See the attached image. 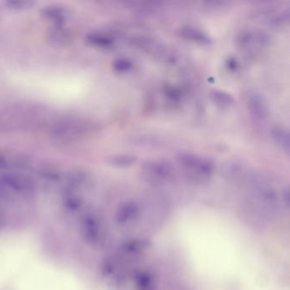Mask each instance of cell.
<instances>
[{
	"mask_svg": "<svg viewBox=\"0 0 290 290\" xmlns=\"http://www.w3.org/2000/svg\"><path fill=\"white\" fill-rule=\"evenodd\" d=\"M180 163L192 174L195 182H204L214 171V165L207 159H200L193 154H182L179 157Z\"/></svg>",
	"mask_w": 290,
	"mask_h": 290,
	"instance_id": "6da1fadb",
	"label": "cell"
},
{
	"mask_svg": "<svg viewBox=\"0 0 290 290\" xmlns=\"http://www.w3.org/2000/svg\"><path fill=\"white\" fill-rule=\"evenodd\" d=\"M82 233L90 245L99 247L106 243V232L103 222L95 215H88L82 222Z\"/></svg>",
	"mask_w": 290,
	"mask_h": 290,
	"instance_id": "7a4b0ae2",
	"label": "cell"
},
{
	"mask_svg": "<svg viewBox=\"0 0 290 290\" xmlns=\"http://www.w3.org/2000/svg\"><path fill=\"white\" fill-rule=\"evenodd\" d=\"M141 215L139 204L135 201H127L120 205L117 209L115 221L121 227H131L139 221Z\"/></svg>",
	"mask_w": 290,
	"mask_h": 290,
	"instance_id": "3957f363",
	"label": "cell"
},
{
	"mask_svg": "<svg viewBox=\"0 0 290 290\" xmlns=\"http://www.w3.org/2000/svg\"><path fill=\"white\" fill-rule=\"evenodd\" d=\"M143 175L146 181L149 183L163 184L171 178V170L163 163H153L147 165Z\"/></svg>",
	"mask_w": 290,
	"mask_h": 290,
	"instance_id": "277c9868",
	"label": "cell"
},
{
	"mask_svg": "<svg viewBox=\"0 0 290 290\" xmlns=\"http://www.w3.org/2000/svg\"><path fill=\"white\" fill-rule=\"evenodd\" d=\"M4 186L17 193H28L33 190V183L25 176L10 174L2 177Z\"/></svg>",
	"mask_w": 290,
	"mask_h": 290,
	"instance_id": "5b68a950",
	"label": "cell"
},
{
	"mask_svg": "<svg viewBox=\"0 0 290 290\" xmlns=\"http://www.w3.org/2000/svg\"><path fill=\"white\" fill-rule=\"evenodd\" d=\"M150 247V242L143 238H133L128 240L122 245V251L128 256H139L144 254Z\"/></svg>",
	"mask_w": 290,
	"mask_h": 290,
	"instance_id": "8992f818",
	"label": "cell"
},
{
	"mask_svg": "<svg viewBox=\"0 0 290 290\" xmlns=\"http://www.w3.org/2000/svg\"><path fill=\"white\" fill-rule=\"evenodd\" d=\"M248 109L253 117L256 119H265L267 117L268 111L265 102L259 95H251L248 100Z\"/></svg>",
	"mask_w": 290,
	"mask_h": 290,
	"instance_id": "52a82bcc",
	"label": "cell"
},
{
	"mask_svg": "<svg viewBox=\"0 0 290 290\" xmlns=\"http://www.w3.org/2000/svg\"><path fill=\"white\" fill-rule=\"evenodd\" d=\"M271 137L274 141L286 151L289 150V134L288 132L279 126L271 128Z\"/></svg>",
	"mask_w": 290,
	"mask_h": 290,
	"instance_id": "ba28073f",
	"label": "cell"
},
{
	"mask_svg": "<svg viewBox=\"0 0 290 290\" xmlns=\"http://www.w3.org/2000/svg\"><path fill=\"white\" fill-rule=\"evenodd\" d=\"M181 34L185 39L193 40L196 42L201 43V44H209L210 42L209 37L197 28H191V27L182 28Z\"/></svg>",
	"mask_w": 290,
	"mask_h": 290,
	"instance_id": "9c48e42d",
	"label": "cell"
},
{
	"mask_svg": "<svg viewBox=\"0 0 290 290\" xmlns=\"http://www.w3.org/2000/svg\"><path fill=\"white\" fill-rule=\"evenodd\" d=\"M136 162V158L132 155H115L108 159L109 165L116 168L130 167Z\"/></svg>",
	"mask_w": 290,
	"mask_h": 290,
	"instance_id": "30bf717a",
	"label": "cell"
},
{
	"mask_svg": "<svg viewBox=\"0 0 290 290\" xmlns=\"http://www.w3.org/2000/svg\"><path fill=\"white\" fill-rule=\"evenodd\" d=\"M43 13L48 19L53 21L55 23H60L64 21L67 16L64 9L59 7H48L43 11Z\"/></svg>",
	"mask_w": 290,
	"mask_h": 290,
	"instance_id": "8fae6325",
	"label": "cell"
},
{
	"mask_svg": "<svg viewBox=\"0 0 290 290\" xmlns=\"http://www.w3.org/2000/svg\"><path fill=\"white\" fill-rule=\"evenodd\" d=\"M211 98L215 103L221 106H229L234 103V99L232 95L220 90L211 92Z\"/></svg>",
	"mask_w": 290,
	"mask_h": 290,
	"instance_id": "7c38bea8",
	"label": "cell"
},
{
	"mask_svg": "<svg viewBox=\"0 0 290 290\" xmlns=\"http://www.w3.org/2000/svg\"><path fill=\"white\" fill-rule=\"evenodd\" d=\"M87 39L90 44L100 47H108L112 43V39L102 34H89Z\"/></svg>",
	"mask_w": 290,
	"mask_h": 290,
	"instance_id": "4fadbf2b",
	"label": "cell"
},
{
	"mask_svg": "<svg viewBox=\"0 0 290 290\" xmlns=\"http://www.w3.org/2000/svg\"><path fill=\"white\" fill-rule=\"evenodd\" d=\"M136 282L142 289H150L154 284L151 276L147 273L139 274L137 277Z\"/></svg>",
	"mask_w": 290,
	"mask_h": 290,
	"instance_id": "5bb4252c",
	"label": "cell"
},
{
	"mask_svg": "<svg viewBox=\"0 0 290 290\" xmlns=\"http://www.w3.org/2000/svg\"><path fill=\"white\" fill-rule=\"evenodd\" d=\"M113 67L118 73H125L131 68L132 63L127 59H118L115 61Z\"/></svg>",
	"mask_w": 290,
	"mask_h": 290,
	"instance_id": "9a60e30c",
	"label": "cell"
},
{
	"mask_svg": "<svg viewBox=\"0 0 290 290\" xmlns=\"http://www.w3.org/2000/svg\"><path fill=\"white\" fill-rule=\"evenodd\" d=\"M31 2H28V1H9L7 2V6L9 8L14 9V10H23V9H27L29 6H31Z\"/></svg>",
	"mask_w": 290,
	"mask_h": 290,
	"instance_id": "2e32d148",
	"label": "cell"
},
{
	"mask_svg": "<svg viewBox=\"0 0 290 290\" xmlns=\"http://www.w3.org/2000/svg\"><path fill=\"white\" fill-rule=\"evenodd\" d=\"M228 64L230 65V66H229L230 69H234V68H236V67H237V63L235 62V60H233V61L229 60Z\"/></svg>",
	"mask_w": 290,
	"mask_h": 290,
	"instance_id": "e0dca14e",
	"label": "cell"
}]
</instances>
